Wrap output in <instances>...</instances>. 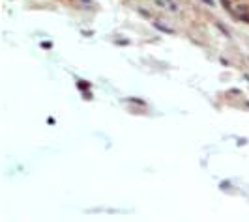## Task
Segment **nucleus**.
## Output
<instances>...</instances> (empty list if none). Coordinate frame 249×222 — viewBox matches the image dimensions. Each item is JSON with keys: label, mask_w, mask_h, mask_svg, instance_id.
<instances>
[]
</instances>
